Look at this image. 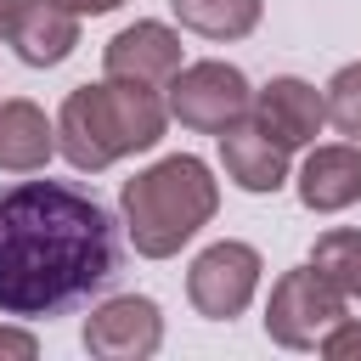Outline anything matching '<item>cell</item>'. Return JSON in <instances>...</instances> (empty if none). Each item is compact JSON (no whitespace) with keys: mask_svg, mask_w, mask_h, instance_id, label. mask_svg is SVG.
I'll use <instances>...</instances> for the list:
<instances>
[{"mask_svg":"<svg viewBox=\"0 0 361 361\" xmlns=\"http://www.w3.org/2000/svg\"><path fill=\"white\" fill-rule=\"evenodd\" d=\"M113 276L118 226L90 192L51 175L0 186V316H62Z\"/></svg>","mask_w":361,"mask_h":361,"instance_id":"6da1fadb","label":"cell"},{"mask_svg":"<svg viewBox=\"0 0 361 361\" xmlns=\"http://www.w3.org/2000/svg\"><path fill=\"white\" fill-rule=\"evenodd\" d=\"M169 130V107L158 96V85H135V79H96V85H73L62 96L56 113V152L96 175L113 169L130 152H152Z\"/></svg>","mask_w":361,"mask_h":361,"instance_id":"7a4b0ae2","label":"cell"},{"mask_svg":"<svg viewBox=\"0 0 361 361\" xmlns=\"http://www.w3.org/2000/svg\"><path fill=\"white\" fill-rule=\"evenodd\" d=\"M214 209H220V180L197 152H169V158L147 164L141 175H130L118 192L124 237L135 243L141 259L180 254L214 220Z\"/></svg>","mask_w":361,"mask_h":361,"instance_id":"3957f363","label":"cell"},{"mask_svg":"<svg viewBox=\"0 0 361 361\" xmlns=\"http://www.w3.org/2000/svg\"><path fill=\"white\" fill-rule=\"evenodd\" d=\"M164 107L175 124L186 130H203V135H220L226 124L248 118V102H254V85L243 68L220 62V56H203V62H180L175 79L164 85Z\"/></svg>","mask_w":361,"mask_h":361,"instance_id":"277c9868","label":"cell"},{"mask_svg":"<svg viewBox=\"0 0 361 361\" xmlns=\"http://www.w3.org/2000/svg\"><path fill=\"white\" fill-rule=\"evenodd\" d=\"M259 271H265V259H259L254 243L220 237V243H209V248L186 265V299H192L197 316H209V322H231V316H243V310L254 305V293H259Z\"/></svg>","mask_w":361,"mask_h":361,"instance_id":"5b68a950","label":"cell"},{"mask_svg":"<svg viewBox=\"0 0 361 361\" xmlns=\"http://www.w3.org/2000/svg\"><path fill=\"white\" fill-rule=\"evenodd\" d=\"M344 293L327 288L310 265H293L271 282V299H265V338L282 344V350H316L322 333L344 316Z\"/></svg>","mask_w":361,"mask_h":361,"instance_id":"8992f818","label":"cell"},{"mask_svg":"<svg viewBox=\"0 0 361 361\" xmlns=\"http://www.w3.org/2000/svg\"><path fill=\"white\" fill-rule=\"evenodd\" d=\"M79 344L96 361H147L164 344V310L147 293H113L85 316Z\"/></svg>","mask_w":361,"mask_h":361,"instance_id":"52a82bcc","label":"cell"},{"mask_svg":"<svg viewBox=\"0 0 361 361\" xmlns=\"http://www.w3.org/2000/svg\"><path fill=\"white\" fill-rule=\"evenodd\" d=\"M248 118H254L276 147L299 152V147H310V141L322 135V124H327V102H322V90H316L310 79H299V73H276V79H265V85L254 90Z\"/></svg>","mask_w":361,"mask_h":361,"instance_id":"ba28073f","label":"cell"},{"mask_svg":"<svg viewBox=\"0 0 361 361\" xmlns=\"http://www.w3.org/2000/svg\"><path fill=\"white\" fill-rule=\"evenodd\" d=\"M175 68H180V34L169 23H152V17L118 28L102 45V73L107 79H135V85H158L164 90L175 79Z\"/></svg>","mask_w":361,"mask_h":361,"instance_id":"9c48e42d","label":"cell"},{"mask_svg":"<svg viewBox=\"0 0 361 361\" xmlns=\"http://www.w3.org/2000/svg\"><path fill=\"white\" fill-rule=\"evenodd\" d=\"M293 192L310 214H344L350 203H361V147L355 141H327L305 152L299 175H293Z\"/></svg>","mask_w":361,"mask_h":361,"instance_id":"30bf717a","label":"cell"},{"mask_svg":"<svg viewBox=\"0 0 361 361\" xmlns=\"http://www.w3.org/2000/svg\"><path fill=\"white\" fill-rule=\"evenodd\" d=\"M220 169L231 186L265 197V192H282L288 186V147H276L254 118H237L220 130Z\"/></svg>","mask_w":361,"mask_h":361,"instance_id":"8fae6325","label":"cell"},{"mask_svg":"<svg viewBox=\"0 0 361 361\" xmlns=\"http://www.w3.org/2000/svg\"><path fill=\"white\" fill-rule=\"evenodd\" d=\"M6 45L28 68H56L79 45V11H68L62 0H17V23Z\"/></svg>","mask_w":361,"mask_h":361,"instance_id":"7c38bea8","label":"cell"},{"mask_svg":"<svg viewBox=\"0 0 361 361\" xmlns=\"http://www.w3.org/2000/svg\"><path fill=\"white\" fill-rule=\"evenodd\" d=\"M51 152H56V118H45V107H34L28 96H6L0 102V169L39 175Z\"/></svg>","mask_w":361,"mask_h":361,"instance_id":"4fadbf2b","label":"cell"},{"mask_svg":"<svg viewBox=\"0 0 361 361\" xmlns=\"http://www.w3.org/2000/svg\"><path fill=\"white\" fill-rule=\"evenodd\" d=\"M169 11H175L180 28L226 45V39H248V34L259 28L265 0H169Z\"/></svg>","mask_w":361,"mask_h":361,"instance_id":"5bb4252c","label":"cell"},{"mask_svg":"<svg viewBox=\"0 0 361 361\" xmlns=\"http://www.w3.org/2000/svg\"><path fill=\"white\" fill-rule=\"evenodd\" d=\"M327 288H338L344 299H361V231L355 226H333L310 243V259H305Z\"/></svg>","mask_w":361,"mask_h":361,"instance_id":"9a60e30c","label":"cell"},{"mask_svg":"<svg viewBox=\"0 0 361 361\" xmlns=\"http://www.w3.org/2000/svg\"><path fill=\"white\" fill-rule=\"evenodd\" d=\"M322 102H327V124H333L344 141L361 147V62H344V68L327 79Z\"/></svg>","mask_w":361,"mask_h":361,"instance_id":"2e32d148","label":"cell"},{"mask_svg":"<svg viewBox=\"0 0 361 361\" xmlns=\"http://www.w3.org/2000/svg\"><path fill=\"white\" fill-rule=\"evenodd\" d=\"M316 350H322L327 361H355V355H361V322H355V316H338V322L322 333Z\"/></svg>","mask_w":361,"mask_h":361,"instance_id":"e0dca14e","label":"cell"},{"mask_svg":"<svg viewBox=\"0 0 361 361\" xmlns=\"http://www.w3.org/2000/svg\"><path fill=\"white\" fill-rule=\"evenodd\" d=\"M0 355H11V361H34V355H39V338H34L28 327L0 322Z\"/></svg>","mask_w":361,"mask_h":361,"instance_id":"ac0fdd59","label":"cell"},{"mask_svg":"<svg viewBox=\"0 0 361 361\" xmlns=\"http://www.w3.org/2000/svg\"><path fill=\"white\" fill-rule=\"evenodd\" d=\"M68 11H79V17H107V11H118L124 0H62Z\"/></svg>","mask_w":361,"mask_h":361,"instance_id":"d6986e66","label":"cell"},{"mask_svg":"<svg viewBox=\"0 0 361 361\" xmlns=\"http://www.w3.org/2000/svg\"><path fill=\"white\" fill-rule=\"evenodd\" d=\"M11 23H17V0H0V45L11 39Z\"/></svg>","mask_w":361,"mask_h":361,"instance_id":"ffe728a7","label":"cell"}]
</instances>
